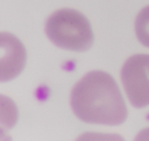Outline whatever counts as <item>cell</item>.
I'll return each mask as SVG.
<instances>
[{"mask_svg": "<svg viewBox=\"0 0 149 141\" xmlns=\"http://www.w3.org/2000/svg\"><path fill=\"white\" fill-rule=\"evenodd\" d=\"M26 64V51L17 37L0 31V82L16 78Z\"/></svg>", "mask_w": 149, "mask_h": 141, "instance_id": "4", "label": "cell"}, {"mask_svg": "<svg viewBox=\"0 0 149 141\" xmlns=\"http://www.w3.org/2000/svg\"><path fill=\"white\" fill-rule=\"evenodd\" d=\"M18 120V109L13 100L0 94V140L10 137L9 132Z\"/></svg>", "mask_w": 149, "mask_h": 141, "instance_id": "5", "label": "cell"}, {"mask_svg": "<svg viewBox=\"0 0 149 141\" xmlns=\"http://www.w3.org/2000/svg\"><path fill=\"white\" fill-rule=\"evenodd\" d=\"M46 34L57 47L72 52L87 51L94 39L88 20L72 8L53 12L46 22Z\"/></svg>", "mask_w": 149, "mask_h": 141, "instance_id": "2", "label": "cell"}, {"mask_svg": "<svg viewBox=\"0 0 149 141\" xmlns=\"http://www.w3.org/2000/svg\"><path fill=\"white\" fill-rule=\"evenodd\" d=\"M121 79L130 103L135 108L149 106V55L137 54L127 59Z\"/></svg>", "mask_w": 149, "mask_h": 141, "instance_id": "3", "label": "cell"}, {"mask_svg": "<svg viewBox=\"0 0 149 141\" xmlns=\"http://www.w3.org/2000/svg\"><path fill=\"white\" fill-rule=\"evenodd\" d=\"M135 31L140 43L149 48V5L138 13L135 22Z\"/></svg>", "mask_w": 149, "mask_h": 141, "instance_id": "6", "label": "cell"}, {"mask_svg": "<svg viewBox=\"0 0 149 141\" xmlns=\"http://www.w3.org/2000/svg\"><path fill=\"white\" fill-rule=\"evenodd\" d=\"M70 104L75 116L85 123L118 126L128 117L116 80L104 71L85 74L73 87Z\"/></svg>", "mask_w": 149, "mask_h": 141, "instance_id": "1", "label": "cell"}, {"mask_svg": "<svg viewBox=\"0 0 149 141\" xmlns=\"http://www.w3.org/2000/svg\"><path fill=\"white\" fill-rule=\"evenodd\" d=\"M138 138H140V139H149V129L144 130L142 133H140V135Z\"/></svg>", "mask_w": 149, "mask_h": 141, "instance_id": "7", "label": "cell"}]
</instances>
